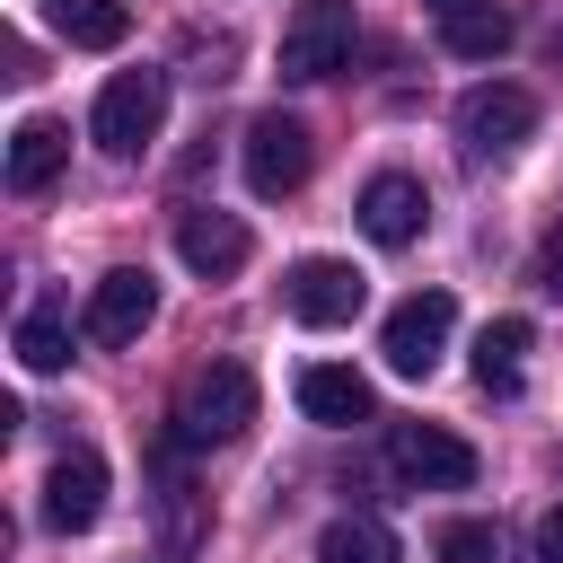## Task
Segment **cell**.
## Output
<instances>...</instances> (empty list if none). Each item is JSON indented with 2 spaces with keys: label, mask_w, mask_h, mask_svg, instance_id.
I'll use <instances>...</instances> for the list:
<instances>
[{
  "label": "cell",
  "mask_w": 563,
  "mask_h": 563,
  "mask_svg": "<svg viewBox=\"0 0 563 563\" xmlns=\"http://www.w3.org/2000/svg\"><path fill=\"white\" fill-rule=\"evenodd\" d=\"M255 422V369L246 361H194L176 378V405H167V431L185 449H220Z\"/></svg>",
  "instance_id": "cell-1"
},
{
  "label": "cell",
  "mask_w": 563,
  "mask_h": 563,
  "mask_svg": "<svg viewBox=\"0 0 563 563\" xmlns=\"http://www.w3.org/2000/svg\"><path fill=\"white\" fill-rule=\"evenodd\" d=\"M158 123H167V70H114V79L97 88V114H88L97 150L141 158V150L158 141Z\"/></svg>",
  "instance_id": "cell-2"
},
{
  "label": "cell",
  "mask_w": 563,
  "mask_h": 563,
  "mask_svg": "<svg viewBox=\"0 0 563 563\" xmlns=\"http://www.w3.org/2000/svg\"><path fill=\"white\" fill-rule=\"evenodd\" d=\"M449 334H457V299H449V290H413V299H396V308H387L378 352H387V369H396V378H431V369H440V352H449Z\"/></svg>",
  "instance_id": "cell-3"
},
{
  "label": "cell",
  "mask_w": 563,
  "mask_h": 563,
  "mask_svg": "<svg viewBox=\"0 0 563 563\" xmlns=\"http://www.w3.org/2000/svg\"><path fill=\"white\" fill-rule=\"evenodd\" d=\"M387 466H396L413 493H466L484 457H475L457 431H440V422H387Z\"/></svg>",
  "instance_id": "cell-4"
},
{
  "label": "cell",
  "mask_w": 563,
  "mask_h": 563,
  "mask_svg": "<svg viewBox=\"0 0 563 563\" xmlns=\"http://www.w3.org/2000/svg\"><path fill=\"white\" fill-rule=\"evenodd\" d=\"M352 62V0H299L282 26V79H334Z\"/></svg>",
  "instance_id": "cell-5"
},
{
  "label": "cell",
  "mask_w": 563,
  "mask_h": 563,
  "mask_svg": "<svg viewBox=\"0 0 563 563\" xmlns=\"http://www.w3.org/2000/svg\"><path fill=\"white\" fill-rule=\"evenodd\" d=\"M528 132H537V97H528V88L484 79V88H466V97H457V141H466L475 158H510Z\"/></svg>",
  "instance_id": "cell-6"
},
{
  "label": "cell",
  "mask_w": 563,
  "mask_h": 563,
  "mask_svg": "<svg viewBox=\"0 0 563 563\" xmlns=\"http://www.w3.org/2000/svg\"><path fill=\"white\" fill-rule=\"evenodd\" d=\"M308 167H317V141H308L299 114H255V123H246V185H255L264 202L299 194Z\"/></svg>",
  "instance_id": "cell-7"
},
{
  "label": "cell",
  "mask_w": 563,
  "mask_h": 563,
  "mask_svg": "<svg viewBox=\"0 0 563 563\" xmlns=\"http://www.w3.org/2000/svg\"><path fill=\"white\" fill-rule=\"evenodd\" d=\"M282 299H290L299 325H352L361 299H369V282H361L343 255H299V264L282 273Z\"/></svg>",
  "instance_id": "cell-8"
},
{
  "label": "cell",
  "mask_w": 563,
  "mask_h": 563,
  "mask_svg": "<svg viewBox=\"0 0 563 563\" xmlns=\"http://www.w3.org/2000/svg\"><path fill=\"white\" fill-rule=\"evenodd\" d=\"M176 255H185L202 282H229V273H246L255 238H246V220H238V211H211V202H194V211H176Z\"/></svg>",
  "instance_id": "cell-9"
},
{
  "label": "cell",
  "mask_w": 563,
  "mask_h": 563,
  "mask_svg": "<svg viewBox=\"0 0 563 563\" xmlns=\"http://www.w3.org/2000/svg\"><path fill=\"white\" fill-rule=\"evenodd\" d=\"M158 317V282L141 273V264H114L97 290H88V343H141V325Z\"/></svg>",
  "instance_id": "cell-10"
},
{
  "label": "cell",
  "mask_w": 563,
  "mask_h": 563,
  "mask_svg": "<svg viewBox=\"0 0 563 563\" xmlns=\"http://www.w3.org/2000/svg\"><path fill=\"white\" fill-rule=\"evenodd\" d=\"M361 229H369V246H413V238L431 229V194H422V176H405V167L369 176V185H361Z\"/></svg>",
  "instance_id": "cell-11"
},
{
  "label": "cell",
  "mask_w": 563,
  "mask_h": 563,
  "mask_svg": "<svg viewBox=\"0 0 563 563\" xmlns=\"http://www.w3.org/2000/svg\"><path fill=\"white\" fill-rule=\"evenodd\" d=\"M44 519H53L62 537H79V528L106 519V457H97V449H62V457H53V475H44Z\"/></svg>",
  "instance_id": "cell-12"
},
{
  "label": "cell",
  "mask_w": 563,
  "mask_h": 563,
  "mask_svg": "<svg viewBox=\"0 0 563 563\" xmlns=\"http://www.w3.org/2000/svg\"><path fill=\"white\" fill-rule=\"evenodd\" d=\"M299 413L325 422V431H352V422L378 413V396H369L361 369H343V361H308V369H299Z\"/></svg>",
  "instance_id": "cell-13"
},
{
  "label": "cell",
  "mask_w": 563,
  "mask_h": 563,
  "mask_svg": "<svg viewBox=\"0 0 563 563\" xmlns=\"http://www.w3.org/2000/svg\"><path fill=\"white\" fill-rule=\"evenodd\" d=\"M62 158H70V132H62L53 114H26V123L9 132V194H44V185L62 176Z\"/></svg>",
  "instance_id": "cell-14"
},
{
  "label": "cell",
  "mask_w": 563,
  "mask_h": 563,
  "mask_svg": "<svg viewBox=\"0 0 563 563\" xmlns=\"http://www.w3.org/2000/svg\"><path fill=\"white\" fill-rule=\"evenodd\" d=\"M528 317H493L484 334H475V387L484 396H519V369H528Z\"/></svg>",
  "instance_id": "cell-15"
},
{
  "label": "cell",
  "mask_w": 563,
  "mask_h": 563,
  "mask_svg": "<svg viewBox=\"0 0 563 563\" xmlns=\"http://www.w3.org/2000/svg\"><path fill=\"white\" fill-rule=\"evenodd\" d=\"M44 18H53V35L79 44V53H114V44L132 35V9H123V0H44Z\"/></svg>",
  "instance_id": "cell-16"
},
{
  "label": "cell",
  "mask_w": 563,
  "mask_h": 563,
  "mask_svg": "<svg viewBox=\"0 0 563 563\" xmlns=\"http://www.w3.org/2000/svg\"><path fill=\"white\" fill-rule=\"evenodd\" d=\"M317 563H405V545H396V528H387L378 510H343V519L317 537Z\"/></svg>",
  "instance_id": "cell-17"
},
{
  "label": "cell",
  "mask_w": 563,
  "mask_h": 563,
  "mask_svg": "<svg viewBox=\"0 0 563 563\" xmlns=\"http://www.w3.org/2000/svg\"><path fill=\"white\" fill-rule=\"evenodd\" d=\"M18 361H26L35 378L70 369V317H62V299H35V308L18 317Z\"/></svg>",
  "instance_id": "cell-18"
},
{
  "label": "cell",
  "mask_w": 563,
  "mask_h": 563,
  "mask_svg": "<svg viewBox=\"0 0 563 563\" xmlns=\"http://www.w3.org/2000/svg\"><path fill=\"white\" fill-rule=\"evenodd\" d=\"M440 44H449L457 62H493V53L510 44V9L493 0V9H466V18H440Z\"/></svg>",
  "instance_id": "cell-19"
},
{
  "label": "cell",
  "mask_w": 563,
  "mask_h": 563,
  "mask_svg": "<svg viewBox=\"0 0 563 563\" xmlns=\"http://www.w3.org/2000/svg\"><path fill=\"white\" fill-rule=\"evenodd\" d=\"M431 554L440 563H501V528L493 519H440L431 528Z\"/></svg>",
  "instance_id": "cell-20"
},
{
  "label": "cell",
  "mask_w": 563,
  "mask_h": 563,
  "mask_svg": "<svg viewBox=\"0 0 563 563\" xmlns=\"http://www.w3.org/2000/svg\"><path fill=\"white\" fill-rule=\"evenodd\" d=\"M537 290H554L563 299V220L545 229V246H537Z\"/></svg>",
  "instance_id": "cell-21"
},
{
  "label": "cell",
  "mask_w": 563,
  "mask_h": 563,
  "mask_svg": "<svg viewBox=\"0 0 563 563\" xmlns=\"http://www.w3.org/2000/svg\"><path fill=\"white\" fill-rule=\"evenodd\" d=\"M537 563H563V501L537 519Z\"/></svg>",
  "instance_id": "cell-22"
},
{
  "label": "cell",
  "mask_w": 563,
  "mask_h": 563,
  "mask_svg": "<svg viewBox=\"0 0 563 563\" xmlns=\"http://www.w3.org/2000/svg\"><path fill=\"white\" fill-rule=\"evenodd\" d=\"M431 18H466V9H493V0H422Z\"/></svg>",
  "instance_id": "cell-23"
},
{
  "label": "cell",
  "mask_w": 563,
  "mask_h": 563,
  "mask_svg": "<svg viewBox=\"0 0 563 563\" xmlns=\"http://www.w3.org/2000/svg\"><path fill=\"white\" fill-rule=\"evenodd\" d=\"M545 53H554V62H563V0H554V9H545Z\"/></svg>",
  "instance_id": "cell-24"
},
{
  "label": "cell",
  "mask_w": 563,
  "mask_h": 563,
  "mask_svg": "<svg viewBox=\"0 0 563 563\" xmlns=\"http://www.w3.org/2000/svg\"><path fill=\"white\" fill-rule=\"evenodd\" d=\"M167 563H176V554H167Z\"/></svg>",
  "instance_id": "cell-25"
}]
</instances>
